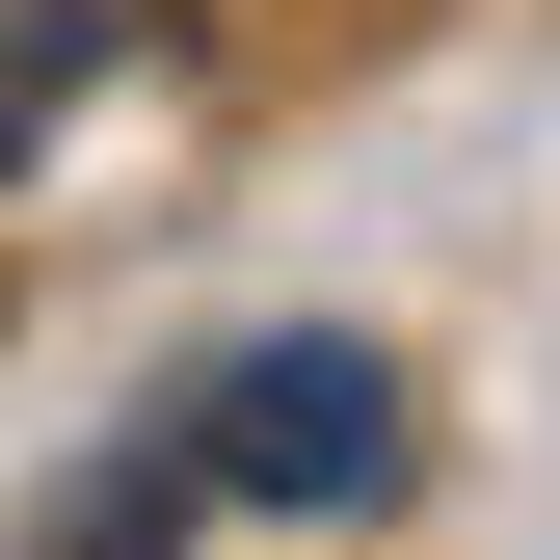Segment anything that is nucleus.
Here are the masks:
<instances>
[{"label": "nucleus", "instance_id": "nucleus-1", "mask_svg": "<svg viewBox=\"0 0 560 560\" xmlns=\"http://www.w3.org/2000/svg\"><path fill=\"white\" fill-rule=\"evenodd\" d=\"M187 508H400V347H347V320L241 347L187 400Z\"/></svg>", "mask_w": 560, "mask_h": 560}, {"label": "nucleus", "instance_id": "nucleus-2", "mask_svg": "<svg viewBox=\"0 0 560 560\" xmlns=\"http://www.w3.org/2000/svg\"><path fill=\"white\" fill-rule=\"evenodd\" d=\"M107 54H133V0H54V27H27V54H0V161H27V133H54V107H81V81H107Z\"/></svg>", "mask_w": 560, "mask_h": 560}]
</instances>
